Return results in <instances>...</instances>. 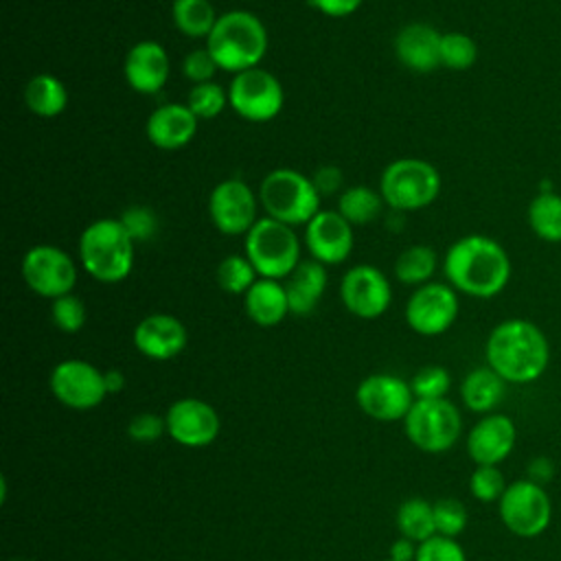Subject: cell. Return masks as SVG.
I'll list each match as a JSON object with an SVG mask.
<instances>
[{
	"label": "cell",
	"mask_w": 561,
	"mask_h": 561,
	"mask_svg": "<svg viewBox=\"0 0 561 561\" xmlns=\"http://www.w3.org/2000/svg\"><path fill=\"white\" fill-rule=\"evenodd\" d=\"M458 309V291L449 283H425L408 298L405 322L414 333L434 337L451 329Z\"/></svg>",
	"instance_id": "cell-13"
},
{
	"label": "cell",
	"mask_w": 561,
	"mask_h": 561,
	"mask_svg": "<svg viewBox=\"0 0 561 561\" xmlns=\"http://www.w3.org/2000/svg\"><path fill=\"white\" fill-rule=\"evenodd\" d=\"M305 243L313 261L337 265L353 250V226L337 210H318L305 226Z\"/></svg>",
	"instance_id": "cell-19"
},
{
	"label": "cell",
	"mask_w": 561,
	"mask_h": 561,
	"mask_svg": "<svg viewBox=\"0 0 561 561\" xmlns=\"http://www.w3.org/2000/svg\"><path fill=\"white\" fill-rule=\"evenodd\" d=\"M134 248L121 219H94L79 237V261L94 280L121 283L134 267Z\"/></svg>",
	"instance_id": "cell-4"
},
{
	"label": "cell",
	"mask_w": 561,
	"mask_h": 561,
	"mask_svg": "<svg viewBox=\"0 0 561 561\" xmlns=\"http://www.w3.org/2000/svg\"><path fill=\"white\" fill-rule=\"evenodd\" d=\"M11 561H24V559H11Z\"/></svg>",
	"instance_id": "cell-49"
},
{
	"label": "cell",
	"mask_w": 561,
	"mask_h": 561,
	"mask_svg": "<svg viewBox=\"0 0 561 561\" xmlns=\"http://www.w3.org/2000/svg\"><path fill=\"white\" fill-rule=\"evenodd\" d=\"M243 309L254 324L265 329L280 324L291 313L285 285L276 278H261V276L243 294Z\"/></svg>",
	"instance_id": "cell-24"
},
{
	"label": "cell",
	"mask_w": 561,
	"mask_h": 561,
	"mask_svg": "<svg viewBox=\"0 0 561 561\" xmlns=\"http://www.w3.org/2000/svg\"><path fill=\"white\" fill-rule=\"evenodd\" d=\"M186 105L197 116V121L217 118L226 110V105H230L228 103V90H224V85H219L217 81L195 83L188 90Z\"/></svg>",
	"instance_id": "cell-34"
},
{
	"label": "cell",
	"mask_w": 561,
	"mask_h": 561,
	"mask_svg": "<svg viewBox=\"0 0 561 561\" xmlns=\"http://www.w3.org/2000/svg\"><path fill=\"white\" fill-rule=\"evenodd\" d=\"M259 274L245 254H230L217 265V283L224 291L243 296L254 283Z\"/></svg>",
	"instance_id": "cell-33"
},
{
	"label": "cell",
	"mask_w": 561,
	"mask_h": 561,
	"mask_svg": "<svg viewBox=\"0 0 561 561\" xmlns=\"http://www.w3.org/2000/svg\"><path fill=\"white\" fill-rule=\"evenodd\" d=\"M526 219L535 237L546 243H561V195L541 191L528 204Z\"/></svg>",
	"instance_id": "cell-28"
},
{
	"label": "cell",
	"mask_w": 561,
	"mask_h": 561,
	"mask_svg": "<svg viewBox=\"0 0 561 561\" xmlns=\"http://www.w3.org/2000/svg\"><path fill=\"white\" fill-rule=\"evenodd\" d=\"M131 342L140 355L156 362H167L186 348L188 333L182 320L175 316L149 313L134 327Z\"/></svg>",
	"instance_id": "cell-20"
},
{
	"label": "cell",
	"mask_w": 561,
	"mask_h": 561,
	"mask_svg": "<svg viewBox=\"0 0 561 561\" xmlns=\"http://www.w3.org/2000/svg\"><path fill=\"white\" fill-rule=\"evenodd\" d=\"M438 265V256L434 252V248L416 243L405 248L397 261H394V276L405 283V285H425L430 283V278L434 276Z\"/></svg>",
	"instance_id": "cell-32"
},
{
	"label": "cell",
	"mask_w": 561,
	"mask_h": 561,
	"mask_svg": "<svg viewBox=\"0 0 561 561\" xmlns=\"http://www.w3.org/2000/svg\"><path fill=\"white\" fill-rule=\"evenodd\" d=\"M506 486L508 484H506L500 467H495V465H476V469L469 476V491L482 504L500 502Z\"/></svg>",
	"instance_id": "cell-36"
},
{
	"label": "cell",
	"mask_w": 561,
	"mask_h": 561,
	"mask_svg": "<svg viewBox=\"0 0 561 561\" xmlns=\"http://www.w3.org/2000/svg\"><path fill=\"white\" fill-rule=\"evenodd\" d=\"M364 0H309V7L329 18H346L362 7Z\"/></svg>",
	"instance_id": "cell-45"
},
{
	"label": "cell",
	"mask_w": 561,
	"mask_h": 561,
	"mask_svg": "<svg viewBox=\"0 0 561 561\" xmlns=\"http://www.w3.org/2000/svg\"><path fill=\"white\" fill-rule=\"evenodd\" d=\"M379 193L392 210H421L438 197L440 173L427 160L399 158L383 169Z\"/></svg>",
	"instance_id": "cell-7"
},
{
	"label": "cell",
	"mask_w": 561,
	"mask_h": 561,
	"mask_svg": "<svg viewBox=\"0 0 561 561\" xmlns=\"http://www.w3.org/2000/svg\"><path fill=\"white\" fill-rule=\"evenodd\" d=\"M167 436L182 447L199 449L215 443L221 430L217 410L197 397H182L164 412Z\"/></svg>",
	"instance_id": "cell-16"
},
{
	"label": "cell",
	"mask_w": 561,
	"mask_h": 561,
	"mask_svg": "<svg viewBox=\"0 0 561 561\" xmlns=\"http://www.w3.org/2000/svg\"><path fill=\"white\" fill-rule=\"evenodd\" d=\"M197 123V116L186 103H164L149 114L145 131L153 147L175 151L193 140Z\"/></svg>",
	"instance_id": "cell-22"
},
{
	"label": "cell",
	"mask_w": 561,
	"mask_h": 561,
	"mask_svg": "<svg viewBox=\"0 0 561 561\" xmlns=\"http://www.w3.org/2000/svg\"><path fill=\"white\" fill-rule=\"evenodd\" d=\"M397 530L401 537L412 539L414 543H423L425 539L434 537V502L423 497H408L401 502L397 508Z\"/></svg>",
	"instance_id": "cell-30"
},
{
	"label": "cell",
	"mask_w": 561,
	"mask_h": 561,
	"mask_svg": "<svg viewBox=\"0 0 561 561\" xmlns=\"http://www.w3.org/2000/svg\"><path fill=\"white\" fill-rule=\"evenodd\" d=\"M408 440L425 454L449 451L462 434V416L456 403L445 399H416L403 419Z\"/></svg>",
	"instance_id": "cell-8"
},
{
	"label": "cell",
	"mask_w": 561,
	"mask_h": 561,
	"mask_svg": "<svg viewBox=\"0 0 561 561\" xmlns=\"http://www.w3.org/2000/svg\"><path fill=\"white\" fill-rule=\"evenodd\" d=\"M355 401L368 419L379 423H394L405 419L416 399L410 381L390 373H375L359 381Z\"/></svg>",
	"instance_id": "cell-15"
},
{
	"label": "cell",
	"mask_w": 561,
	"mask_h": 561,
	"mask_svg": "<svg viewBox=\"0 0 561 561\" xmlns=\"http://www.w3.org/2000/svg\"><path fill=\"white\" fill-rule=\"evenodd\" d=\"M340 298L348 313L362 320H375L383 316L392 302L390 280L375 265H355L342 276Z\"/></svg>",
	"instance_id": "cell-17"
},
{
	"label": "cell",
	"mask_w": 561,
	"mask_h": 561,
	"mask_svg": "<svg viewBox=\"0 0 561 561\" xmlns=\"http://www.w3.org/2000/svg\"><path fill=\"white\" fill-rule=\"evenodd\" d=\"M414 561H467V554L454 537L434 535L419 543Z\"/></svg>",
	"instance_id": "cell-41"
},
{
	"label": "cell",
	"mask_w": 561,
	"mask_h": 561,
	"mask_svg": "<svg viewBox=\"0 0 561 561\" xmlns=\"http://www.w3.org/2000/svg\"><path fill=\"white\" fill-rule=\"evenodd\" d=\"M440 35L425 22L405 24L394 37V55L414 72H432L440 66Z\"/></svg>",
	"instance_id": "cell-23"
},
{
	"label": "cell",
	"mask_w": 561,
	"mask_h": 561,
	"mask_svg": "<svg viewBox=\"0 0 561 561\" xmlns=\"http://www.w3.org/2000/svg\"><path fill=\"white\" fill-rule=\"evenodd\" d=\"M285 291L289 311L294 316H309L320 305L327 289V270L322 263L309 259L300 261L296 270L285 278Z\"/></svg>",
	"instance_id": "cell-25"
},
{
	"label": "cell",
	"mask_w": 561,
	"mask_h": 561,
	"mask_svg": "<svg viewBox=\"0 0 561 561\" xmlns=\"http://www.w3.org/2000/svg\"><path fill=\"white\" fill-rule=\"evenodd\" d=\"M526 473H528V480L546 486L552 480V476H554V465H552V460L548 456H537V458H533L528 462Z\"/></svg>",
	"instance_id": "cell-46"
},
{
	"label": "cell",
	"mask_w": 561,
	"mask_h": 561,
	"mask_svg": "<svg viewBox=\"0 0 561 561\" xmlns=\"http://www.w3.org/2000/svg\"><path fill=\"white\" fill-rule=\"evenodd\" d=\"M256 195L265 217L289 226H307L309 219L320 210V195L311 178L287 167L270 171L263 178Z\"/></svg>",
	"instance_id": "cell-5"
},
{
	"label": "cell",
	"mask_w": 561,
	"mask_h": 561,
	"mask_svg": "<svg viewBox=\"0 0 561 561\" xmlns=\"http://www.w3.org/2000/svg\"><path fill=\"white\" fill-rule=\"evenodd\" d=\"M219 70V66L215 64L210 50L204 48H195L191 53H186V57L182 59V75L195 85V83H206L213 81L215 72Z\"/></svg>",
	"instance_id": "cell-43"
},
{
	"label": "cell",
	"mask_w": 561,
	"mask_h": 561,
	"mask_svg": "<svg viewBox=\"0 0 561 561\" xmlns=\"http://www.w3.org/2000/svg\"><path fill=\"white\" fill-rule=\"evenodd\" d=\"M416 550H419V543H414L412 539L399 537V539L392 541V546L388 550V559L390 561H414L416 559Z\"/></svg>",
	"instance_id": "cell-47"
},
{
	"label": "cell",
	"mask_w": 561,
	"mask_h": 561,
	"mask_svg": "<svg viewBox=\"0 0 561 561\" xmlns=\"http://www.w3.org/2000/svg\"><path fill=\"white\" fill-rule=\"evenodd\" d=\"M259 195L239 178L215 184L208 195V215L213 226L228 237L248 234L259 221Z\"/></svg>",
	"instance_id": "cell-14"
},
{
	"label": "cell",
	"mask_w": 561,
	"mask_h": 561,
	"mask_svg": "<svg viewBox=\"0 0 561 561\" xmlns=\"http://www.w3.org/2000/svg\"><path fill=\"white\" fill-rule=\"evenodd\" d=\"M20 270L28 289L50 300L70 294L77 283V265L70 254L48 243L28 248L22 256Z\"/></svg>",
	"instance_id": "cell-11"
},
{
	"label": "cell",
	"mask_w": 561,
	"mask_h": 561,
	"mask_svg": "<svg viewBox=\"0 0 561 561\" xmlns=\"http://www.w3.org/2000/svg\"><path fill=\"white\" fill-rule=\"evenodd\" d=\"M217 11L210 0H173L171 20L186 37H208L217 24Z\"/></svg>",
	"instance_id": "cell-29"
},
{
	"label": "cell",
	"mask_w": 561,
	"mask_h": 561,
	"mask_svg": "<svg viewBox=\"0 0 561 561\" xmlns=\"http://www.w3.org/2000/svg\"><path fill=\"white\" fill-rule=\"evenodd\" d=\"M497 515L508 533L522 539L543 535L552 522V497L543 484L528 478L506 486L497 502Z\"/></svg>",
	"instance_id": "cell-9"
},
{
	"label": "cell",
	"mask_w": 561,
	"mask_h": 561,
	"mask_svg": "<svg viewBox=\"0 0 561 561\" xmlns=\"http://www.w3.org/2000/svg\"><path fill=\"white\" fill-rule=\"evenodd\" d=\"M517 425L508 414L491 412L480 416L467 432L465 447L473 465H495L500 467L515 449Z\"/></svg>",
	"instance_id": "cell-18"
},
{
	"label": "cell",
	"mask_w": 561,
	"mask_h": 561,
	"mask_svg": "<svg viewBox=\"0 0 561 561\" xmlns=\"http://www.w3.org/2000/svg\"><path fill=\"white\" fill-rule=\"evenodd\" d=\"M478 59V44L460 31L440 35V66L449 70H469Z\"/></svg>",
	"instance_id": "cell-35"
},
{
	"label": "cell",
	"mask_w": 561,
	"mask_h": 561,
	"mask_svg": "<svg viewBox=\"0 0 561 561\" xmlns=\"http://www.w3.org/2000/svg\"><path fill=\"white\" fill-rule=\"evenodd\" d=\"M267 28L259 15L245 9H232L217 18L206 48L210 50L219 70L239 75L243 70L261 66L267 53Z\"/></svg>",
	"instance_id": "cell-3"
},
{
	"label": "cell",
	"mask_w": 561,
	"mask_h": 561,
	"mask_svg": "<svg viewBox=\"0 0 561 561\" xmlns=\"http://www.w3.org/2000/svg\"><path fill=\"white\" fill-rule=\"evenodd\" d=\"M121 224L125 226V230L129 232V237L138 243V241H149L156 230H158V217L151 208L147 206H127L123 213H121Z\"/></svg>",
	"instance_id": "cell-40"
},
{
	"label": "cell",
	"mask_w": 561,
	"mask_h": 561,
	"mask_svg": "<svg viewBox=\"0 0 561 561\" xmlns=\"http://www.w3.org/2000/svg\"><path fill=\"white\" fill-rule=\"evenodd\" d=\"M245 256L254 265L261 278H287L300 259V239L294 226L272 217H259V221L245 234Z\"/></svg>",
	"instance_id": "cell-6"
},
{
	"label": "cell",
	"mask_w": 561,
	"mask_h": 561,
	"mask_svg": "<svg viewBox=\"0 0 561 561\" xmlns=\"http://www.w3.org/2000/svg\"><path fill=\"white\" fill-rule=\"evenodd\" d=\"M414 399H445L451 388V375L445 366H423L419 373H414L412 381Z\"/></svg>",
	"instance_id": "cell-37"
},
{
	"label": "cell",
	"mask_w": 561,
	"mask_h": 561,
	"mask_svg": "<svg viewBox=\"0 0 561 561\" xmlns=\"http://www.w3.org/2000/svg\"><path fill=\"white\" fill-rule=\"evenodd\" d=\"M162 434H167V423L156 412H138L127 423V436L134 443H156Z\"/></svg>",
	"instance_id": "cell-42"
},
{
	"label": "cell",
	"mask_w": 561,
	"mask_h": 561,
	"mask_svg": "<svg viewBox=\"0 0 561 561\" xmlns=\"http://www.w3.org/2000/svg\"><path fill=\"white\" fill-rule=\"evenodd\" d=\"M24 103L35 116L55 118L68 105V90L59 77L42 72L28 79L24 88Z\"/></svg>",
	"instance_id": "cell-27"
},
{
	"label": "cell",
	"mask_w": 561,
	"mask_h": 561,
	"mask_svg": "<svg viewBox=\"0 0 561 561\" xmlns=\"http://www.w3.org/2000/svg\"><path fill=\"white\" fill-rule=\"evenodd\" d=\"M506 381L491 368L478 366L469 370L460 381V401L476 414H491L506 394Z\"/></svg>",
	"instance_id": "cell-26"
},
{
	"label": "cell",
	"mask_w": 561,
	"mask_h": 561,
	"mask_svg": "<svg viewBox=\"0 0 561 561\" xmlns=\"http://www.w3.org/2000/svg\"><path fill=\"white\" fill-rule=\"evenodd\" d=\"M381 193L368 188V186H348L340 199H337V213L351 224V226H364L375 221L381 215L383 208Z\"/></svg>",
	"instance_id": "cell-31"
},
{
	"label": "cell",
	"mask_w": 561,
	"mask_h": 561,
	"mask_svg": "<svg viewBox=\"0 0 561 561\" xmlns=\"http://www.w3.org/2000/svg\"><path fill=\"white\" fill-rule=\"evenodd\" d=\"M383 561H390V559H383Z\"/></svg>",
	"instance_id": "cell-50"
},
{
	"label": "cell",
	"mask_w": 561,
	"mask_h": 561,
	"mask_svg": "<svg viewBox=\"0 0 561 561\" xmlns=\"http://www.w3.org/2000/svg\"><path fill=\"white\" fill-rule=\"evenodd\" d=\"M53 397L70 410H94L107 397L105 375L85 359H64L55 364L48 377Z\"/></svg>",
	"instance_id": "cell-12"
},
{
	"label": "cell",
	"mask_w": 561,
	"mask_h": 561,
	"mask_svg": "<svg viewBox=\"0 0 561 561\" xmlns=\"http://www.w3.org/2000/svg\"><path fill=\"white\" fill-rule=\"evenodd\" d=\"M171 72V61L164 46L156 39L136 42L123 61V75L131 90L156 94L164 88Z\"/></svg>",
	"instance_id": "cell-21"
},
{
	"label": "cell",
	"mask_w": 561,
	"mask_h": 561,
	"mask_svg": "<svg viewBox=\"0 0 561 561\" xmlns=\"http://www.w3.org/2000/svg\"><path fill=\"white\" fill-rule=\"evenodd\" d=\"M447 283L471 298H493L511 280L506 250L486 234H467L449 245L443 259Z\"/></svg>",
	"instance_id": "cell-1"
},
{
	"label": "cell",
	"mask_w": 561,
	"mask_h": 561,
	"mask_svg": "<svg viewBox=\"0 0 561 561\" xmlns=\"http://www.w3.org/2000/svg\"><path fill=\"white\" fill-rule=\"evenodd\" d=\"M469 522V513L465 504L456 497H440L434 502V524H436V535L443 537H458Z\"/></svg>",
	"instance_id": "cell-39"
},
{
	"label": "cell",
	"mask_w": 561,
	"mask_h": 561,
	"mask_svg": "<svg viewBox=\"0 0 561 561\" xmlns=\"http://www.w3.org/2000/svg\"><path fill=\"white\" fill-rule=\"evenodd\" d=\"M486 366L506 383L526 386L537 381L550 364L546 333L526 318H508L495 324L484 344Z\"/></svg>",
	"instance_id": "cell-2"
},
{
	"label": "cell",
	"mask_w": 561,
	"mask_h": 561,
	"mask_svg": "<svg viewBox=\"0 0 561 561\" xmlns=\"http://www.w3.org/2000/svg\"><path fill=\"white\" fill-rule=\"evenodd\" d=\"M85 318H88V311H85V302L75 296L72 291L70 294H64L59 298L53 300V307H50V320L53 324L64 331V333H77L83 329L85 324Z\"/></svg>",
	"instance_id": "cell-38"
},
{
	"label": "cell",
	"mask_w": 561,
	"mask_h": 561,
	"mask_svg": "<svg viewBox=\"0 0 561 561\" xmlns=\"http://www.w3.org/2000/svg\"><path fill=\"white\" fill-rule=\"evenodd\" d=\"M105 375V388H107V394H116L125 388V375L118 370V368H110L103 373Z\"/></svg>",
	"instance_id": "cell-48"
},
{
	"label": "cell",
	"mask_w": 561,
	"mask_h": 561,
	"mask_svg": "<svg viewBox=\"0 0 561 561\" xmlns=\"http://www.w3.org/2000/svg\"><path fill=\"white\" fill-rule=\"evenodd\" d=\"M311 182H313L318 195L322 197V195H333V193H337V191L342 188L344 175H342V171H340L337 167L327 164V167H320V169L311 175Z\"/></svg>",
	"instance_id": "cell-44"
},
{
	"label": "cell",
	"mask_w": 561,
	"mask_h": 561,
	"mask_svg": "<svg viewBox=\"0 0 561 561\" xmlns=\"http://www.w3.org/2000/svg\"><path fill=\"white\" fill-rule=\"evenodd\" d=\"M228 103L241 118L250 123H267L280 114L285 92L270 70L256 66L232 77L228 85Z\"/></svg>",
	"instance_id": "cell-10"
}]
</instances>
